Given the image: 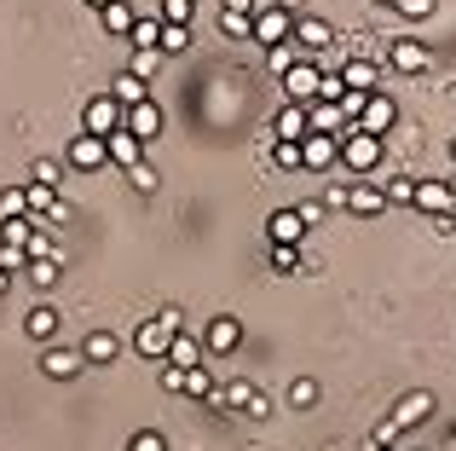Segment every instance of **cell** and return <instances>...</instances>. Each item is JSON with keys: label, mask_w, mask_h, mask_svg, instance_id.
<instances>
[{"label": "cell", "mask_w": 456, "mask_h": 451, "mask_svg": "<svg viewBox=\"0 0 456 451\" xmlns=\"http://www.w3.org/2000/svg\"><path fill=\"white\" fill-rule=\"evenodd\" d=\"M185 330V313L179 307H162L156 318H145V324L134 330V348H139V359H167V341Z\"/></svg>", "instance_id": "cell-1"}, {"label": "cell", "mask_w": 456, "mask_h": 451, "mask_svg": "<svg viewBox=\"0 0 456 451\" xmlns=\"http://www.w3.org/2000/svg\"><path fill=\"white\" fill-rule=\"evenodd\" d=\"M341 168L376 174V168H381V139H370V134H341Z\"/></svg>", "instance_id": "cell-2"}, {"label": "cell", "mask_w": 456, "mask_h": 451, "mask_svg": "<svg viewBox=\"0 0 456 451\" xmlns=\"http://www.w3.org/2000/svg\"><path fill=\"white\" fill-rule=\"evenodd\" d=\"M393 122H399V104H393L387 93H370V99H364V111H358V122H353V134H370V139H381Z\"/></svg>", "instance_id": "cell-3"}, {"label": "cell", "mask_w": 456, "mask_h": 451, "mask_svg": "<svg viewBox=\"0 0 456 451\" xmlns=\"http://www.w3.org/2000/svg\"><path fill=\"white\" fill-rule=\"evenodd\" d=\"M116 127H122V104H116L110 93L87 99V111H81V134H93V139H110Z\"/></svg>", "instance_id": "cell-4"}, {"label": "cell", "mask_w": 456, "mask_h": 451, "mask_svg": "<svg viewBox=\"0 0 456 451\" xmlns=\"http://www.w3.org/2000/svg\"><path fill=\"white\" fill-rule=\"evenodd\" d=\"M318 81H323V70L312 64V58H301L295 70H283V93H289V104H301V111H306V104L318 99Z\"/></svg>", "instance_id": "cell-5"}, {"label": "cell", "mask_w": 456, "mask_h": 451, "mask_svg": "<svg viewBox=\"0 0 456 451\" xmlns=\"http://www.w3.org/2000/svg\"><path fill=\"white\" fill-rule=\"evenodd\" d=\"M289 35H295V18H289L283 6H266V12H255V41L266 46V53H272V46H283Z\"/></svg>", "instance_id": "cell-6"}, {"label": "cell", "mask_w": 456, "mask_h": 451, "mask_svg": "<svg viewBox=\"0 0 456 451\" xmlns=\"http://www.w3.org/2000/svg\"><path fill=\"white\" fill-rule=\"evenodd\" d=\"M64 162H69V168H87V174H99V168H110V151H104V139H93V134H76V139H69V151H64Z\"/></svg>", "instance_id": "cell-7"}, {"label": "cell", "mask_w": 456, "mask_h": 451, "mask_svg": "<svg viewBox=\"0 0 456 451\" xmlns=\"http://www.w3.org/2000/svg\"><path fill=\"white\" fill-rule=\"evenodd\" d=\"M341 162V139H330V134H306L301 139V168H335Z\"/></svg>", "instance_id": "cell-8"}, {"label": "cell", "mask_w": 456, "mask_h": 451, "mask_svg": "<svg viewBox=\"0 0 456 451\" xmlns=\"http://www.w3.org/2000/svg\"><path fill=\"white\" fill-rule=\"evenodd\" d=\"M416 209H422V215H456L451 180H416Z\"/></svg>", "instance_id": "cell-9"}, {"label": "cell", "mask_w": 456, "mask_h": 451, "mask_svg": "<svg viewBox=\"0 0 456 451\" xmlns=\"http://www.w3.org/2000/svg\"><path fill=\"white\" fill-rule=\"evenodd\" d=\"M122 127L139 139V145H151L156 134H162V111H156V99H145V104H134V111H122Z\"/></svg>", "instance_id": "cell-10"}, {"label": "cell", "mask_w": 456, "mask_h": 451, "mask_svg": "<svg viewBox=\"0 0 456 451\" xmlns=\"http://www.w3.org/2000/svg\"><path fill=\"white\" fill-rule=\"evenodd\" d=\"M335 76L346 81V93H381V70H376V58H346Z\"/></svg>", "instance_id": "cell-11"}, {"label": "cell", "mask_w": 456, "mask_h": 451, "mask_svg": "<svg viewBox=\"0 0 456 451\" xmlns=\"http://www.w3.org/2000/svg\"><path fill=\"white\" fill-rule=\"evenodd\" d=\"M41 371L53 376V382H69V376L87 371V359H81V348H46L41 353Z\"/></svg>", "instance_id": "cell-12"}, {"label": "cell", "mask_w": 456, "mask_h": 451, "mask_svg": "<svg viewBox=\"0 0 456 451\" xmlns=\"http://www.w3.org/2000/svg\"><path fill=\"white\" fill-rule=\"evenodd\" d=\"M393 70H399V76H422V70H434V58H428L422 41L399 35V41H393Z\"/></svg>", "instance_id": "cell-13"}, {"label": "cell", "mask_w": 456, "mask_h": 451, "mask_svg": "<svg viewBox=\"0 0 456 451\" xmlns=\"http://www.w3.org/2000/svg\"><path fill=\"white\" fill-rule=\"evenodd\" d=\"M306 127H312V134H353V122H346V116H341V104H323V99H312L306 104Z\"/></svg>", "instance_id": "cell-14"}, {"label": "cell", "mask_w": 456, "mask_h": 451, "mask_svg": "<svg viewBox=\"0 0 456 451\" xmlns=\"http://www.w3.org/2000/svg\"><path fill=\"white\" fill-rule=\"evenodd\" d=\"M237 341H243V324L232 313H220L208 324V336H202V353H237Z\"/></svg>", "instance_id": "cell-15"}, {"label": "cell", "mask_w": 456, "mask_h": 451, "mask_svg": "<svg viewBox=\"0 0 456 451\" xmlns=\"http://www.w3.org/2000/svg\"><path fill=\"white\" fill-rule=\"evenodd\" d=\"M330 23H323V18H306V12H301V18H295V35H289V41L295 46H301V58H312V53H318V46H330Z\"/></svg>", "instance_id": "cell-16"}, {"label": "cell", "mask_w": 456, "mask_h": 451, "mask_svg": "<svg viewBox=\"0 0 456 451\" xmlns=\"http://www.w3.org/2000/svg\"><path fill=\"white\" fill-rule=\"evenodd\" d=\"M434 417V394H428V388H416V394H404L399 406H393V422H399V429H416V422H428Z\"/></svg>", "instance_id": "cell-17"}, {"label": "cell", "mask_w": 456, "mask_h": 451, "mask_svg": "<svg viewBox=\"0 0 456 451\" xmlns=\"http://www.w3.org/2000/svg\"><path fill=\"white\" fill-rule=\"evenodd\" d=\"M266 237H272V243H289V249H301V237H306V220L295 215V209H278V215L266 220Z\"/></svg>", "instance_id": "cell-18"}, {"label": "cell", "mask_w": 456, "mask_h": 451, "mask_svg": "<svg viewBox=\"0 0 456 451\" xmlns=\"http://www.w3.org/2000/svg\"><path fill=\"white\" fill-rule=\"evenodd\" d=\"M202 359H208V353H202V341L191 336V330H179V336L167 341V365H174V371H197Z\"/></svg>", "instance_id": "cell-19"}, {"label": "cell", "mask_w": 456, "mask_h": 451, "mask_svg": "<svg viewBox=\"0 0 456 451\" xmlns=\"http://www.w3.org/2000/svg\"><path fill=\"white\" fill-rule=\"evenodd\" d=\"M110 99L122 104V111H134V104H145V99H151V81L127 70V76H116V81H110Z\"/></svg>", "instance_id": "cell-20"}, {"label": "cell", "mask_w": 456, "mask_h": 451, "mask_svg": "<svg viewBox=\"0 0 456 451\" xmlns=\"http://www.w3.org/2000/svg\"><path fill=\"white\" fill-rule=\"evenodd\" d=\"M104 151H110V168H134V162H145V157H139V139L127 134V127H116V134L104 139Z\"/></svg>", "instance_id": "cell-21"}, {"label": "cell", "mask_w": 456, "mask_h": 451, "mask_svg": "<svg viewBox=\"0 0 456 451\" xmlns=\"http://www.w3.org/2000/svg\"><path fill=\"white\" fill-rule=\"evenodd\" d=\"M306 134H312L306 111H301V104H283V111H278V145H301Z\"/></svg>", "instance_id": "cell-22"}, {"label": "cell", "mask_w": 456, "mask_h": 451, "mask_svg": "<svg viewBox=\"0 0 456 451\" xmlns=\"http://www.w3.org/2000/svg\"><path fill=\"white\" fill-rule=\"evenodd\" d=\"M346 209H353V215H387V197H381V185H353V192H346Z\"/></svg>", "instance_id": "cell-23"}, {"label": "cell", "mask_w": 456, "mask_h": 451, "mask_svg": "<svg viewBox=\"0 0 456 451\" xmlns=\"http://www.w3.org/2000/svg\"><path fill=\"white\" fill-rule=\"evenodd\" d=\"M23 330H29L35 341H46V348H53V336H58V307H29Z\"/></svg>", "instance_id": "cell-24"}, {"label": "cell", "mask_w": 456, "mask_h": 451, "mask_svg": "<svg viewBox=\"0 0 456 451\" xmlns=\"http://www.w3.org/2000/svg\"><path fill=\"white\" fill-rule=\"evenodd\" d=\"M134 18L139 12L127 6V0H110V6L99 12V23H104V35H134Z\"/></svg>", "instance_id": "cell-25"}, {"label": "cell", "mask_w": 456, "mask_h": 451, "mask_svg": "<svg viewBox=\"0 0 456 451\" xmlns=\"http://www.w3.org/2000/svg\"><path fill=\"white\" fill-rule=\"evenodd\" d=\"M81 359H87V365H110L116 359V336H110V330H93V336L81 341Z\"/></svg>", "instance_id": "cell-26"}, {"label": "cell", "mask_w": 456, "mask_h": 451, "mask_svg": "<svg viewBox=\"0 0 456 451\" xmlns=\"http://www.w3.org/2000/svg\"><path fill=\"white\" fill-rule=\"evenodd\" d=\"M127 41L139 46V53H156V46H162V18H134V35H127Z\"/></svg>", "instance_id": "cell-27"}, {"label": "cell", "mask_w": 456, "mask_h": 451, "mask_svg": "<svg viewBox=\"0 0 456 451\" xmlns=\"http://www.w3.org/2000/svg\"><path fill=\"white\" fill-rule=\"evenodd\" d=\"M248 399H255V388H248V382H225V388H214L208 406H220V411H243Z\"/></svg>", "instance_id": "cell-28"}, {"label": "cell", "mask_w": 456, "mask_h": 451, "mask_svg": "<svg viewBox=\"0 0 456 451\" xmlns=\"http://www.w3.org/2000/svg\"><path fill=\"white\" fill-rule=\"evenodd\" d=\"M162 23H174V29H191V18H197V0H162V12H156Z\"/></svg>", "instance_id": "cell-29"}, {"label": "cell", "mask_w": 456, "mask_h": 451, "mask_svg": "<svg viewBox=\"0 0 456 451\" xmlns=\"http://www.w3.org/2000/svg\"><path fill=\"white\" fill-rule=\"evenodd\" d=\"M381 197H387V209H399V203H416V180H411V174H393V180L381 185Z\"/></svg>", "instance_id": "cell-30"}, {"label": "cell", "mask_w": 456, "mask_h": 451, "mask_svg": "<svg viewBox=\"0 0 456 451\" xmlns=\"http://www.w3.org/2000/svg\"><path fill=\"white\" fill-rule=\"evenodd\" d=\"M29 237H35L29 215H23V220H0V243H6V249H29Z\"/></svg>", "instance_id": "cell-31"}, {"label": "cell", "mask_w": 456, "mask_h": 451, "mask_svg": "<svg viewBox=\"0 0 456 451\" xmlns=\"http://www.w3.org/2000/svg\"><path fill=\"white\" fill-rule=\"evenodd\" d=\"M185 399H214V376H208V365H197V371H185V388H179Z\"/></svg>", "instance_id": "cell-32"}, {"label": "cell", "mask_w": 456, "mask_h": 451, "mask_svg": "<svg viewBox=\"0 0 456 451\" xmlns=\"http://www.w3.org/2000/svg\"><path fill=\"white\" fill-rule=\"evenodd\" d=\"M58 180H64V162H53V157H41L29 168V185H46V192H58Z\"/></svg>", "instance_id": "cell-33"}, {"label": "cell", "mask_w": 456, "mask_h": 451, "mask_svg": "<svg viewBox=\"0 0 456 451\" xmlns=\"http://www.w3.org/2000/svg\"><path fill=\"white\" fill-rule=\"evenodd\" d=\"M23 215H29V197H23V185L0 192V220H23Z\"/></svg>", "instance_id": "cell-34"}, {"label": "cell", "mask_w": 456, "mask_h": 451, "mask_svg": "<svg viewBox=\"0 0 456 451\" xmlns=\"http://www.w3.org/2000/svg\"><path fill=\"white\" fill-rule=\"evenodd\" d=\"M23 272H29V283H35V290H53V283H58V255H53V260H29Z\"/></svg>", "instance_id": "cell-35"}, {"label": "cell", "mask_w": 456, "mask_h": 451, "mask_svg": "<svg viewBox=\"0 0 456 451\" xmlns=\"http://www.w3.org/2000/svg\"><path fill=\"white\" fill-rule=\"evenodd\" d=\"M127 185H134L139 197H151V192H156L162 180H156V168H151V162H134V168H127Z\"/></svg>", "instance_id": "cell-36"}, {"label": "cell", "mask_w": 456, "mask_h": 451, "mask_svg": "<svg viewBox=\"0 0 456 451\" xmlns=\"http://www.w3.org/2000/svg\"><path fill=\"white\" fill-rule=\"evenodd\" d=\"M220 29L232 35V41H243V35H255V18H248V12H220Z\"/></svg>", "instance_id": "cell-37"}, {"label": "cell", "mask_w": 456, "mask_h": 451, "mask_svg": "<svg viewBox=\"0 0 456 451\" xmlns=\"http://www.w3.org/2000/svg\"><path fill=\"white\" fill-rule=\"evenodd\" d=\"M289 406L295 411H312V406H318V382H312V376H301V382L289 388Z\"/></svg>", "instance_id": "cell-38"}, {"label": "cell", "mask_w": 456, "mask_h": 451, "mask_svg": "<svg viewBox=\"0 0 456 451\" xmlns=\"http://www.w3.org/2000/svg\"><path fill=\"white\" fill-rule=\"evenodd\" d=\"M185 46H191V29H174V23H162V46H156V53H185Z\"/></svg>", "instance_id": "cell-39"}, {"label": "cell", "mask_w": 456, "mask_h": 451, "mask_svg": "<svg viewBox=\"0 0 456 451\" xmlns=\"http://www.w3.org/2000/svg\"><path fill=\"white\" fill-rule=\"evenodd\" d=\"M272 266H278V272H295V266H301V249H289V243H272Z\"/></svg>", "instance_id": "cell-40"}, {"label": "cell", "mask_w": 456, "mask_h": 451, "mask_svg": "<svg viewBox=\"0 0 456 451\" xmlns=\"http://www.w3.org/2000/svg\"><path fill=\"white\" fill-rule=\"evenodd\" d=\"M127 451H167V440H162L156 429H139L134 440H127Z\"/></svg>", "instance_id": "cell-41"}, {"label": "cell", "mask_w": 456, "mask_h": 451, "mask_svg": "<svg viewBox=\"0 0 456 451\" xmlns=\"http://www.w3.org/2000/svg\"><path fill=\"white\" fill-rule=\"evenodd\" d=\"M393 12H404L411 23H422V18H434V0H399Z\"/></svg>", "instance_id": "cell-42"}, {"label": "cell", "mask_w": 456, "mask_h": 451, "mask_svg": "<svg viewBox=\"0 0 456 451\" xmlns=\"http://www.w3.org/2000/svg\"><path fill=\"white\" fill-rule=\"evenodd\" d=\"M0 266L18 272V266H29V255H23V249H6V243H0Z\"/></svg>", "instance_id": "cell-43"}, {"label": "cell", "mask_w": 456, "mask_h": 451, "mask_svg": "<svg viewBox=\"0 0 456 451\" xmlns=\"http://www.w3.org/2000/svg\"><path fill=\"white\" fill-rule=\"evenodd\" d=\"M278 168H289V174L301 168V145H278Z\"/></svg>", "instance_id": "cell-44"}, {"label": "cell", "mask_w": 456, "mask_h": 451, "mask_svg": "<svg viewBox=\"0 0 456 451\" xmlns=\"http://www.w3.org/2000/svg\"><path fill=\"white\" fill-rule=\"evenodd\" d=\"M69 215H76V209H69V203H64V197H53V203H46V215H41V220H58V226H64Z\"/></svg>", "instance_id": "cell-45"}, {"label": "cell", "mask_w": 456, "mask_h": 451, "mask_svg": "<svg viewBox=\"0 0 456 451\" xmlns=\"http://www.w3.org/2000/svg\"><path fill=\"white\" fill-rule=\"evenodd\" d=\"M156 58H162V53H134V76H145V81H151V70H156Z\"/></svg>", "instance_id": "cell-46"}, {"label": "cell", "mask_w": 456, "mask_h": 451, "mask_svg": "<svg viewBox=\"0 0 456 451\" xmlns=\"http://www.w3.org/2000/svg\"><path fill=\"white\" fill-rule=\"evenodd\" d=\"M393 440H399V422L387 417V422H381V429H376V440H370V446H393Z\"/></svg>", "instance_id": "cell-47"}, {"label": "cell", "mask_w": 456, "mask_h": 451, "mask_svg": "<svg viewBox=\"0 0 456 451\" xmlns=\"http://www.w3.org/2000/svg\"><path fill=\"white\" fill-rule=\"evenodd\" d=\"M162 388H167V394H179V388H185V371H174V365H167V371H162Z\"/></svg>", "instance_id": "cell-48"}, {"label": "cell", "mask_w": 456, "mask_h": 451, "mask_svg": "<svg viewBox=\"0 0 456 451\" xmlns=\"http://www.w3.org/2000/svg\"><path fill=\"white\" fill-rule=\"evenodd\" d=\"M243 411H248V417H272V399H266V394H255V399H248Z\"/></svg>", "instance_id": "cell-49"}, {"label": "cell", "mask_w": 456, "mask_h": 451, "mask_svg": "<svg viewBox=\"0 0 456 451\" xmlns=\"http://www.w3.org/2000/svg\"><path fill=\"white\" fill-rule=\"evenodd\" d=\"M295 215H301L306 226H318V220H323V203H301V209H295Z\"/></svg>", "instance_id": "cell-50"}, {"label": "cell", "mask_w": 456, "mask_h": 451, "mask_svg": "<svg viewBox=\"0 0 456 451\" xmlns=\"http://www.w3.org/2000/svg\"><path fill=\"white\" fill-rule=\"evenodd\" d=\"M278 6H283V12H289V18H301V0H278Z\"/></svg>", "instance_id": "cell-51"}, {"label": "cell", "mask_w": 456, "mask_h": 451, "mask_svg": "<svg viewBox=\"0 0 456 451\" xmlns=\"http://www.w3.org/2000/svg\"><path fill=\"white\" fill-rule=\"evenodd\" d=\"M6 290H12V272H6V266H0V295H6Z\"/></svg>", "instance_id": "cell-52"}, {"label": "cell", "mask_w": 456, "mask_h": 451, "mask_svg": "<svg viewBox=\"0 0 456 451\" xmlns=\"http://www.w3.org/2000/svg\"><path fill=\"white\" fill-rule=\"evenodd\" d=\"M87 6H93V12H104V6H110V0H87Z\"/></svg>", "instance_id": "cell-53"}, {"label": "cell", "mask_w": 456, "mask_h": 451, "mask_svg": "<svg viewBox=\"0 0 456 451\" xmlns=\"http://www.w3.org/2000/svg\"><path fill=\"white\" fill-rule=\"evenodd\" d=\"M364 451H393V446H364Z\"/></svg>", "instance_id": "cell-54"}, {"label": "cell", "mask_w": 456, "mask_h": 451, "mask_svg": "<svg viewBox=\"0 0 456 451\" xmlns=\"http://www.w3.org/2000/svg\"><path fill=\"white\" fill-rule=\"evenodd\" d=\"M376 6H399V0H376Z\"/></svg>", "instance_id": "cell-55"}, {"label": "cell", "mask_w": 456, "mask_h": 451, "mask_svg": "<svg viewBox=\"0 0 456 451\" xmlns=\"http://www.w3.org/2000/svg\"><path fill=\"white\" fill-rule=\"evenodd\" d=\"M451 162H456V139H451Z\"/></svg>", "instance_id": "cell-56"}, {"label": "cell", "mask_w": 456, "mask_h": 451, "mask_svg": "<svg viewBox=\"0 0 456 451\" xmlns=\"http://www.w3.org/2000/svg\"><path fill=\"white\" fill-rule=\"evenodd\" d=\"M451 192H456V180H451Z\"/></svg>", "instance_id": "cell-57"}]
</instances>
